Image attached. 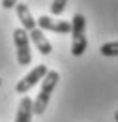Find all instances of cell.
<instances>
[{
    "label": "cell",
    "instance_id": "cell-1",
    "mask_svg": "<svg viewBox=\"0 0 118 122\" xmlns=\"http://www.w3.org/2000/svg\"><path fill=\"white\" fill-rule=\"evenodd\" d=\"M86 19L81 13H75L71 17V55L73 56H83L86 47H88V40H86Z\"/></svg>",
    "mask_w": 118,
    "mask_h": 122
},
{
    "label": "cell",
    "instance_id": "cell-2",
    "mask_svg": "<svg viewBox=\"0 0 118 122\" xmlns=\"http://www.w3.org/2000/svg\"><path fill=\"white\" fill-rule=\"evenodd\" d=\"M58 81H60V73L54 70H49V73L45 75L43 83H41V90L34 100V115H43L45 113V109L49 105V100H51V94L56 88Z\"/></svg>",
    "mask_w": 118,
    "mask_h": 122
},
{
    "label": "cell",
    "instance_id": "cell-3",
    "mask_svg": "<svg viewBox=\"0 0 118 122\" xmlns=\"http://www.w3.org/2000/svg\"><path fill=\"white\" fill-rule=\"evenodd\" d=\"M13 43H15V55H17L19 66H28L32 62V49H30L28 32L23 26L13 30Z\"/></svg>",
    "mask_w": 118,
    "mask_h": 122
},
{
    "label": "cell",
    "instance_id": "cell-4",
    "mask_svg": "<svg viewBox=\"0 0 118 122\" xmlns=\"http://www.w3.org/2000/svg\"><path fill=\"white\" fill-rule=\"evenodd\" d=\"M47 73H49V70H47V66H45V64L36 66L30 73H26V75H25L19 83H17V85H15V92H17V94H26L32 86H36L41 79H45Z\"/></svg>",
    "mask_w": 118,
    "mask_h": 122
},
{
    "label": "cell",
    "instance_id": "cell-5",
    "mask_svg": "<svg viewBox=\"0 0 118 122\" xmlns=\"http://www.w3.org/2000/svg\"><path fill=\"white\" fill-rule=\"evenodd\" d=\"M38 21V28L39 30H51V32H58V34H71V23L68 21H56L51 15H41Z\"/></svg>",
    "mask_w": 118,
    "mask_h": 122
},
{
    "label": "cell",
    "instance_id": "cell-6",
    "mask_svg": "<svg viewBox=\"0 0 118 122\" xmlns=\"http://www.w3.org/2000/svg\"><path fill=\"white\" fill-rule=\"evenodd\" d=\"M15 10H17V17H19V21H21V25H23V28L26 32L34 30V28H38V21L32 17L30 13V8L26 4H17L15 6Z\"/></svg>",
    "mask_w": 118,
    "mask_h": 122
},
{
    "label": "cell",
    "instance_id": "cell-7",
    "mask_svg": "<svg viewBox=\"0 0 118 122\" xmlns=\"http://www.w3.org/2000/svg\"><path fill=\"white\" fill-rule=\"evenodd\" d=\"M34 117V102L30 100L28 96H25L21 102H19V109H17V115H15V122H32Z\"/></svg>",
    "mask_w": 118,
    "mask_h": 122
},
{
    "label": "cell",
    "instance_id": "cell-8",
    "mask_svg": "<svg viewBox=\"0 0 118 122\" xmlns=\"http://www.w3.org/2000/svg\"><path fill=\"white\" fill-rule=\"evenodd\" d=\"M30 40H32V43L36 45V49H38L41 55H51V53H53L51 41L45 38L43 30H39V28H34V30H30Z\"/></svg>",
    "mask_w": 118,
    "mask_h": 122
},
{
    "label": "cell",
    "instance_id": "cell-9",
    "mask_svg": "<svg viewBox=\"0 0 118 122\" xmlns=\"http://www.w3.org/2000/svg\"><path fill=\"white\" fill-rule=\"evenodd\" d=\"M99 53L103 56H118V41H109L99 47Z\"/></svg>",
    "mask_w": 118,
    "mask_h": 122
},
{
    "label": "cell",
    "instance_id": "cell-10",
    "mask_svg": "<svg viewBox=\"0 0 118 122\" xmlns=\"http://www.w3.org/2000/svg\"><path fill=\"white\" fill-rule=\"evenodd\" d=\"M66 4H68V0H53V4H51V15H60L66 10Z\"/></svg>",
    "mask_w": 118,
    "mask_h": 122
},
{
    "label": "cell",
    "instance_id": "cell-11",
    "mask_svg": "<svg viewBox=\"0 0 118 122\" xmlns=\"http://www.w3.org/2000/svg\"><path fill=\"white\" fill-rule=\"evenodd\" d=\"M19 2L17 0H2V8H6V10H11V8H15Z\"/></svg>",
    "mask_w": 118,
    "mask_h": 122
},
{
    "label": "cell",
    "instance_id": "cell-12",
    "mask_svg": "<svg viewBox=\"0 0 118 122\" xmlns=\"http://www.w3.org/2000/svg\"><path fill=\"white\" fill-rule=\"evenodd\" d=\"M114 120L118 122V111H116V113H114Z\"/></svg>",
    "mask_w": 118,
    "mask_h": 122
},
{
    "label": "cell",
    "instance_id": "cell-13",
    "mask_svg": "<svg viewBox=\"0 0 118 122\" xmlns=\"http://www.w3.org/2000/svg\"><path fill=\"white\" fill-rule=\"evenodd\" d=\"M0 85H2V79H0Z\"/></svg>",
    "mask_w": 118,
    "mask_h": 122
}]
</instances>
